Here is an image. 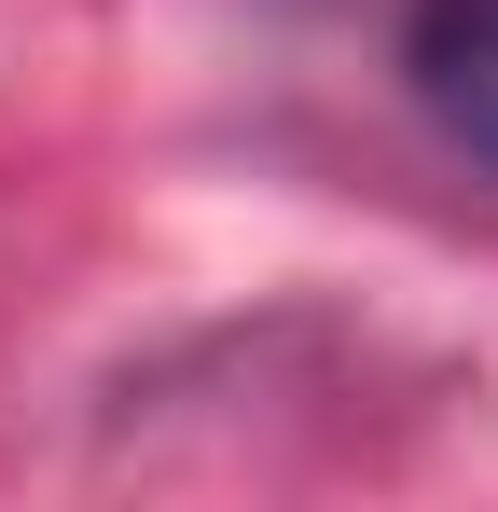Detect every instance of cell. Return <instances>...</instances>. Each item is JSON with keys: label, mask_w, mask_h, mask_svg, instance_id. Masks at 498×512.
Instances as JSON below:
<instances>
[{"label": "cell", "mask_w": 498, "mask_h": 512, "mask_svg": "<svg viewBox=\"0 0 498 512\" xmlns=\"http://www.w3.org/2000/svg\"><path fill=\"white\" fill-rule=\"evenodd\" d=\"M402 84L471 167H498V0H415L402 14Z\"/></svg>", "instance_id": "1"}]
</instances>
